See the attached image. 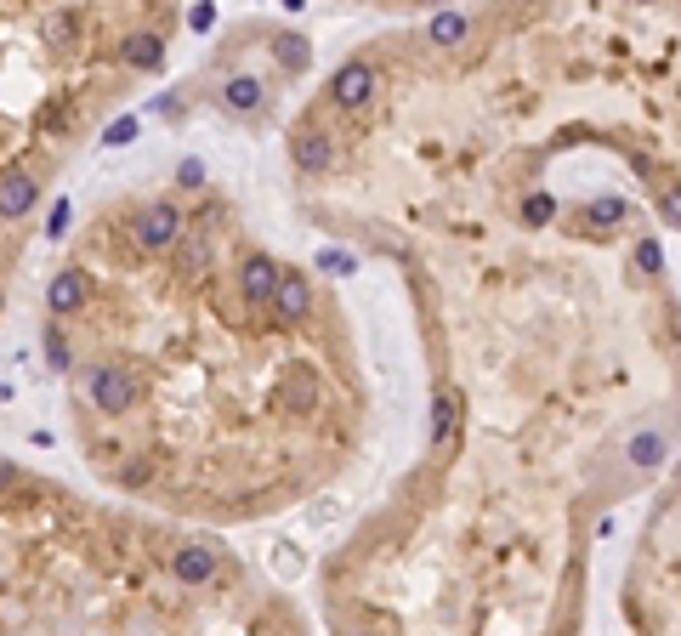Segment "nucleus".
<instances>
[{
    "label": "nucleus",
    "mask_w": 681,
    "mask_h": 636,
    "mask_svg": "<svg viewBox=\"0 0 681 636\" xmlns=\"http://www.w3.org/2000/svg\"><path fill=\"white\" fill-rule=\"evenodd\" d=\"M131 245L142 250V256H159V250H176L182 245V228H188V216L176 211L171 199H154V205H142L131 222Z\"/></svg>",
    "instance_id": "f257e3e1"
},
{
    "label": "nucleus",
    "mask_w": 681,
    "mask_h": 636,
    "mask_svg": "<svg viewBox=\"0 0 681 636\" xmlns=\"http://www.w3.org/2000/svg\"><path fill=\"white\" fill-rule=\"evenodd\" d=\"M86 398L103 409V415H125V409L142 398V381L125 370V364H97V370L86 375Z\"/></svg>",
    "instance_id": "f03ea898"
},
{
    "label": "nucleus",
    "mask_w": 681,
    "mask_h": 636,
    "mask_svg": "<svg viewBox=\"0 0 681 636\" xmlns=\"http://www.w3.org/2000/svg\"><path fill=\"white\" fill-rule=\"evenodd\" d=\"M375 86H381L375 63L352 57V63H341V69L330 74V103H335V108H364L369 97H375Z\"/></svg>",
    "instance_id": "7ed1b4c3"
},
{
    "label": "nucleus",
    "mask_w": 681,
    "mask_h": 636,
    "mask_svg": "<svg viewBox=\"0 0 681 636\" xmlns=\"http://www.w3.org/2000/svg\"><path fill=\"white\" fill-rule=\"evenodd\" d=\"M216 568H222V551L210 546V540H182L171 557V574L182 585H210L216 580Z\"/></svg>",
    "instance_id": "20e7f679"
},
{
    "label": "nucleus",
    "mask_w": 681,
    "mask_h": 636,
    "mask_svg": "<svg viewBox=\"0 0 681 636\" xmlns=\"http://www.w3.org/2000/svg\"><path fill=\"white\" fill-rule=\"evenodd\" d=\"M290 165H296L301 177L330 171V137H324L318 125H301V131H290Z\"/></svg>",
    "instance_id": "39448f33"
},
{
    "label": "nucleus",
    "mask_w": 681,
    "mask_h": 636,
    "mask_svg": "<svg viewBox=\"0 0 681 636\" xmlns=\"http://www.w3.org/2000/svg\"><path fill=\"white\" fill-rule=\"evenodd\" d=\"M279 262H267V256H250L245 267H239V296L250 301V307H273V290H279Z\"/></svg>",
    "instance_id": "423d86ee"
},
{
    "label": "nucleus",
    "mask_w": 681,
    "mask_h": 636,
    "mask_svg": "<svg viewBox=\"0 0 681 636\" xmlns=\"http://www.w3.org/2000/svg\"><path fill=\"white\" fill-rule=\"evenodd\" d=\"M35 199H40V182L29 177V171H0V216H6V222L29 216Z\"/></svg>",
    "instance_id": "0eeeda50"
},
{
    "label": "nucleus",
    "mask_w": 681,
    "mask_h": 636,
    "mask_svg": "<svg viewBox=\"0 0 681 636\" xmlns=\"http://www.w3.org/2000/svg\"><path fill=\"white\" fill-rule=\"evenodd\" d=\"M86 296H91L86 273H80V267H63V273L52 279V290H46V307H52V318H69V313L86 307Z\"/></svg>",
    "instance_id": "6e6552de"
},
{
    "label": "nucleus",
    "mask_w": 681,
    "mask_h": 636,
    "mask_svg": "<svg viewBox=\"0 0 681 636\" xmlns=\"http://www.w3.org/2000/svg\"><path fill=\"white\" fill-rule=\"evenodd\" d=\"M307 307H313V290H307V279H301L296 267H284V273H279V290H273V313L290 324V318H301Z\"/></svg>",
    "instance_id": "1a4fd4ad"
},
{
    "label": "nucleus",
    "mask_w": 681,
    "mask_h": 636,
    "mask_svg": "<svg viewBox=\"0 0 681 636\" xmlns=\"http://www.w3.org/2000/svg\"><path fill=\"white\" fill-rule=\"evenodd\" d=\"M222 103H227V114L250 120V114H262L267 91H262V80H256V74H233V80L222 86Z\"/></svg>",
    "instance_id": "9d476101"
},
{
    "label": "nucleus",
    "mask_w": 681,
    "mask_h": 636,
    "mask_svg": "<svg viewBox=\"0 0 681 636\" xmlns=\"http://www.w3.org/2000/svg\"><path fill=\"white\" fill-rule=\"evenodd\" d=\"M159 57H165V40H159V35H131L120 46L125 69H159Z\"/></svg>",
    "instance_id": "9b49d317"
},
{
    "label": "nucleus",
    "mask_w": 681,
    "mask_h": 636,
    "mask_svg": "<svg viewBox=\"0 0 681 636\" xmlns=\"http://www.w3.org/2000/svg\"><path fill=\"white\" fill-rule=\"evenodd\" d=\"M454 421H460V398H454V392H437L432 398V443L437 449L454 438Z\"/></svg>",
    "instance_id": "f8f14e48"
},
{
    "label": "nucleus",
    "mask_w": 681,
    "mask_h": 636,
    "mask_svg": "<svg viewBox=\"0 0 681 636\" xmlns=\"http://www.w3.org/2000/svg\"><path fill=\"white\" fill-rule=\"evenodd\" d=\"M318 398H324V387H318L313 370H296V375H290V404H296V409H318Z\"/></svg>",
    "instance_id": "ddd939ff"
},
{
    "label": "nucleus",
    "mask_w": 681,
    "mask_h": 636,
    "mask_svg": "<svg viewBox=\"0 0 681 636\" xmlns=\"http://www.w3.org/2000/svg\"><path fill=\"white\" fill-rule=\"evenodd\" d=\"M432 40H437V46H460V40H466V18H460V12H437V18H432Z\"/></svg>",
    "instance_id": "4468645a"
},
{
    "label": "nucleus",
    "mask_w": 681,
    "mask_h": 636,
    "mask_svg": "<svg viewBox=\"0 0 681 636\" xmlns=\"http://www.w3.org/2000/svg\"><path fill=\"white\" fill-rule=\"evenodd\" d=\"M307 57H313V52H307V40H279V63H284V69H307Z\"/></svg>",
    "instance_id": "2eb2a0df"
},
{
    "label": "nucleus",
    "mask_w": 681,
    "mask_h": 636,
    "mask_svg": "<svg viewBox=\"0 0 681 636\" xmlns=\"http://www.w3.org/2000/svg\"><path fill=\"white\" fill-rule=\"evenodd\" d=\"M630 455H636V466H653V460H664V443L647 432V438H636V449H630Z\"/></svg>",
    "instance_id": "dca6fc26"
},
{
    "label": "nucleus",
    "mask_w": 681,
    "mask_h": 636,
    "mask_svg": "<svg viewBox=\"0 0 681 636\" xmlns=\"http://www.w3.org/2000/svg\"><path fill=\"white\" fill-rule=\"evenodd\" d=\"M46 353H52V364H57V370H69V364H74V358H69V347H63V330H57V324L46 330Z\"/></svg>",
    "instance_id": "f3484780"
},
{
    "label": "nucleus",
    "mask_w": 681,
    "mask_h": 636,
    "mask_svg": "<svg viewBox=\"0 0 681 636\" xmlns=\"http://www.w3.org/2000/svg\"><path fill=\"white\" fill-rule=\"evenodd\" d=\"M318 267H324V273H352V250H324V256H318Z\"/></svg>",
    "instance_id": "a211bd4d"
},
{
    "label": "nucleus",
    "mask_w": 681,
    "mask_h": 636,
    "mask_svg": "<svg viewBox=\"0 0 681 636\" xmlns=\"http://www.w3.org/2000/svg\"><path fill=\"white\" fill-rule=\"evenodd\" d=\"M69 222H74V211H69V199H63V205H52V222H46V233H52V239H63V233H69Z\"/></svg>",
    "instance_id": "6ab92c4d"
},
{
    "label": "nucleus",
    "mask_w": 681,
    "mask_h": 636,
    "mask_svg": "<svg viewBox=\"0 0 681 636\" xmlns=\"http://www.w3.org/2000/svg\"><path fill=\"white\" fill-rule=\"evenodd\" d=\"M176 182H182V188H205V165H199V159H182Z\"/></svg>",
    "instance_id": "aec40b11"
},
{
    "label": "nucleus",
    "mask_w": 681,
    "mask_h": 636,
    "mask_svg": "<svg viewBox=\"0 0 681 636\" xmlns=\"http://www.w3.org/2000/svg\"><path fill=\"white\" fill-rule=\"evenodd\" d=\"M659 216L664 222H681V188H664L659 194Z\"/></svg>",
    "instance_id": "412c9836"
},
{
    "label": "nucleus",
    "mask_w": 681,
    "mask_h": 636,
    "mask_svg": "<svg viewBox=\"0 0 681 636\" xmlns=\"http://www.w3.org/2000/svg\"><path fill=\"white\" fill-rule=\"evenodd\" d=\"M120 489H142V483H148V466H137V460H131V466H120Z\"/></svg>",
    "instance_id": "4be33fe9"
},
{
    "label": "nucleus",
    "mask_w": 681,
    "mask_h": 636,
    "mask_svg": "<svg viewBox=\"0 0 681 636\" xmlns=\"http://www.w3.org/2000/svg\"><path fill=\"white\" fill-rule=\"evenodd\" d=\"M131 137H137V120H114V131H108V148H125Z\"/></svg>",
    "instance_id": "5701e85b"
},
{
    "label": "nucleus",
    "mask_w": 681,
    "mask_h": 636,
    "mask_svg": "<svg viewBox=\"0 0 681 636\" xmlns=\"http://www.w3.org/2000/svg\"><path fill=\"white\" fill-rule=\"evenodd\" d=\"M18 483H23V472H18V466H12V460H0V495H12Z\"/></svg>",
    "instance_id": "b1692460"
},
{
    "label": "nucleus",
    "mask_w": 681,
    "mask_h": 636,
    "mask_svg": "<svg viewBox=\"0 0 681 636\" xmlns=\"http://www.w3.org/2000/svg\"><path fill=\"white\" fill-rule=\"evenodd\" d=\"M528 216H534V222H540V216H551V199L534 194V199H528Z\"/></svg>",
    "instance_id": "393cba45"
},
{
    "label": "nucleus",
    "mask_w": 681,
    "mask_h": 636,
    "mask_svg": "<svg viewBox=\"0 0 681 636\" xmlns=\"http://www.w3.org/2000/svg\"><path fill=\"white\" fill-rule=\"evenodd\" d=\"M420 6H443V0H420Z\"/></svg>",
    "instance_id": "a878e982"
},
{
    "label": "nucleus",
    "mask_w": 681,
    "mask_h": 636,
    "mask_svg": "<svg viewBox=\"0 0 681 636\" xmlns=\"http://www.w3.org/2000/svg\"><path fill=\"white\" fill-rule=\"evenodd\" d=\"M0 307H6V296H0Z\"/></svg>",
    "instance_id": "bb28decb"
}]
</instances>
